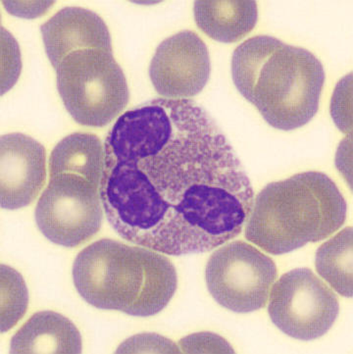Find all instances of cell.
Returning a JSON list of instances; mask_svg holds the SVG:
<instances>
[{
	"instance_id": "5bb4252c",
	"label": "cell",
	"mask_w": 353,
	"mask_h": 354,
	"mask_svg": "<svg viewBox=\"0 0 353 354\" xmlns=\"http://www.w3.org/2000/svg\"><path fill=\"white\" fill-rule=\"evenodd\" d=\"M104 145L97 136L75 133L56 145L49 157L50 177L74 174L99 187L104 171Z\"/></svg>"
},
{
	"instance_id": "8992f818",
	"label": "cell",
	"mask_w": 353,
	"mask_h": 354,
	"mask_svg": "<svg viewBox=\"0 0 353 354\" xmlns=\"http://www.w3.org/2000/svg\"><path fill=\"white\" fill-rule=\"evenodd\" d=\"M277 278L270 257L245 241L222 246L208 260L205 279L217 304L236 313H250L267 304Z\"/></svg>"
},
{
	"instance_id": "4fadbf2b",
	"label": "cell",
	"mask_w": 353,
	"mask_h": 354,
	"mask_svg": "<svg viewBox=\"0 0 353 354\" xmlns=\"http://www.w3.org/2000/svg\"><path fill=\"white\" fill-rule=\"evenodd\" d=\"M193 12L198 27L214 41L224 44L244 39L258 20L254 0H198Z\"/></svg>"
},
{
	"instance_id": "8fae6325",
	"label": "cell",
	"mask_w": 353,
	"mask_h": 354,
	"mask_svg": "<svg viewBox=\"0 0 353 354\" xmlns=\"http://www.w3.org/2000/svg\"><path fill=\"white\" fill-rule=\"evenodd\" d=\"M46 55L56 70L70 53L82 49L112 51L108 28L97 13L81 7H65L41 27Z\"/></svg>"
},
{
	"instance_id": "d6986e66",
	"label": "cell",
	"mask_w": 353,
	"mask_h": 354,
	"mask_svg": "<svg viewBox=\"0 0 353 354\" xmlns=\"http://www.w3.org/2000/svg\"><path fill=\"white\" fill-rule=\"evenodd\" d=\"M181 348L158 334H140L123 342L116 353H181Z\"/></svg>"
},
{
	"instance_id": "9c48e42d",
	"label": "cell",
	"mask_w": 353,
	"mask_h": 354,
	"mask_svg": "<svg viewBox=\"0 0 353 354\" xmlns=\"http://www.w3.org/2000/svg\"><path fill=\"white\" fill-rule=\"evenodd\" d=\"M210 70L205 42L193 30H182L159 44L149 66V76L163 97L188 100L205 88Z\"/></svg>"
},
{
	"instance_id": "277c9868",
	"label": "cell",
	"mask_w": 353,
	"mask_h": 354,
	"mask_svg": "<svg viewBox=\"0 0 353 354\" xmlns=\"http://www.w3.org/2000/svg\"><path fill=\"white\" fill-rule=\"evenodd\" d=\"M347 213V201L328 176L299 173L257 194L245 238L265 252L282 255L326 240L345 224Z\"/></svg>"
},
{
	"instance_id": "5b68a950",
	"label": "cell",
	"mask_w": 353,
	"mask_h": 354,
	"mask_svg": "<svg viewBox=\"0 0 353 354\" xmlns=\"http://www.w3.org/2000/svg\"><path fill=\"white\" fill-rule=\"evenodd\" d=\"M56 76L65 109L82 126L108 125L130 100L127 80L112 51H74L56 68Z\"/></svg>"
},
{
	"instance_id": "30bf717a",
	"label": "cell",
	"mask_w": 353,
	"mask_h": 354,
	"mask_svg": "<svg viewBox=\"0 0 353 354\" xmlns=\"http://www.w3.org/2000/svg\"><path fill=\"white\" fill-rule=\"evenodd\" d=\"M46 180V151L43 145L24 133L0 140V203L16 210L31 205Z\"/></svg>"
},
{
	"instance_id": "2e32d148",
	"label": "cell",
	"mask_w": 353,
	"mask_h": 354,
	"mask_svg": "<svg viewBox=\"0 0 353 354\" xmlns=\"http://www.w3.org/2000/svg\"><path fill=\"white\" fill-rule=\"evenodd\" d=\"M0 269V329L3 334L24 317L29 306V292L24 279L18 271L6 264H1Z\"/></svg>"
},
{
	"instance_id": "ba28073f",
	"label": "cell",
	"mask_w": 353,
	"mask_h": 354,
	"mask_svg": "<svg viewBox=\"0 0 353 354\" xmlns=\"http://www.w3.org/2000/svg\"><path fill=\"white\" fill-rule=\"evenodd\" d=\"M269 295L271 321L287 336L300 341L326 335L340 313L335 292L308 268L284 274Z\"/></svg>"
},
{
	"instance_id": "52a82bcc",
	"label": "cell",
	"mask_w": 353,
	"mask_h": 354,
	"mask_svg": "<svg viewBox=\"0 0 353 354\" xmlns=\"http://www.w3.org/2000/svg\"><path fill=\"white\" fill-rule=\"evenodd\" d=\"M102 207L98 187L81 176L60 174L49 178L35 216L48 240L72 248L99 232L104 221Z\"/></svg>"
},
{
	"instance_id": "7a4b0ae2",
	"label": "cell",
	"mask_w": 353,
	"mask_h": 354,
	"mask_svg": "<svg viewBox=\"0 0 353 354\" xmlns=\"http://www.w3.org/2000/svg\"><path fill=\"white\" fill-rule=\"evenodd\" d=\"M231 77L240 95L278 130L301 128L319 109L321 61L274 37L256 36L240 44L231 58Z\"/></svg>"
},
{
	"instance_id": "e0dca14e",
	"label": "cell",
	"mask_w": 353,
	"mask_h": 354,
	"mask_svg": "<svg viewBox=\"0 0 353 354\" xmlns=\"http://www.w3.org/2000/svg\"><path fill=\"white\" fill-rule=\"evenodd\" d=\"M332 118L343 133L352 131V74L347 75L336 84L331 102Z\"/></svg>"
},
{
	"instance_id": "6da1fadb",
	"label": "cell",
	"mask_w": 353,
	"mask_h": 354,
	"mask_svg": "<svg viewBox=\"0 0 353 354\" xmlns=\"http://www.w3.org/2000/svg\"><path fill=\"white\" fill-rule=\"evenodd\" d=\"M100 198L112 228L172 257L211 252L247 224L254 194L235 150L191 100L158 98L117 119Z\"/></svg>"
},
{
	"instance_id": "44dd1931",
	"label": "cell",
	"mask_w": 353,
	"mask_h": 354,
	"mask_svg": "<svg viewBox=\"0 0 353 354\" xmlns=\"http://www.w3.org/2000/svg\"><path fill=\"white\" fill-rule=\"evenodd\" d=\"M53 3V1H3L4 7L9 13L24 18L39 17L46 13Z\"/></svg>"
},
{
	"instance_id": "3957f363",
	"label": "cell",
	"mask_w": 353,
	"mask_h": 354,
	"mask_svg": "<svg viewBox=\"0 0 353 354\" xmlns=\"http://www.w3.org/2000/svg\"><path fill=\"white\" fill-rule=\"evenodd\" d=\"M73 281L90 306L137 317L161 313L178 287L176 268L163 253L110 239L95 241L79 253Z\"/></svg>"
},
{
	"instance_id": "ac0fdd59",
	"label": "cell",
	"mask_w": 353,
	"mask_h": 354,
	"mask_svg": "<svg viewBox=\"0 0 353 354\" xmlns=\"http://www.w3.org/2000/svg\"><path fill=\"white\" fill-rule=\"evenodd\" d=\"M1 95L15 84L21 73V53L17 41L1 29Z\"/></svg>"
},
{
	"instance_id": "9a60e30c",
	"label": "cell",
	"mask_w": 353,
	"mask_h": 354,
	"mask_svg": "<svg viewBox=\"0 0 353 354\" xmlns=\"http://www.w3.org/2000/svg\"><path fill=\"white\" fill-rule=\"evenodd\" d=\"M352 236V227L343 229L320 246L315 259L318 274L345 297L353 295Z\"/></svg>"
},
{
	"instance_id": "ffe728a7",
	"label": "cell",
	"mask_w": 353,
	"mask_h": 354,
	"mask_svg": "<svg viewBox=\"0 0 353 354\" xmlns=\"http://www.w3.org/2000/svg\"><path fill=\"white\" fill-rule=\"evenodd\" d=\"M179 346L184 353H235L226 339L212 333L189 335L179 342Z\"/></svg>"
},
{
	"instance_id": "7c38bea8",
	"label": "cell",
	"mask_w": 353,
	"mask_h": 354,
	"mask_svg": "<svg viewBox=\"0 0 353 354\" xmlns=\"http://www.w3.org/2000/svg\"><path fill=\"white\" fill-rule=\"evenodd\" d=\"M82 353V337L72 321L55 313H35L11 339L10 353Z\"/></svg>"
}]
</instances>
